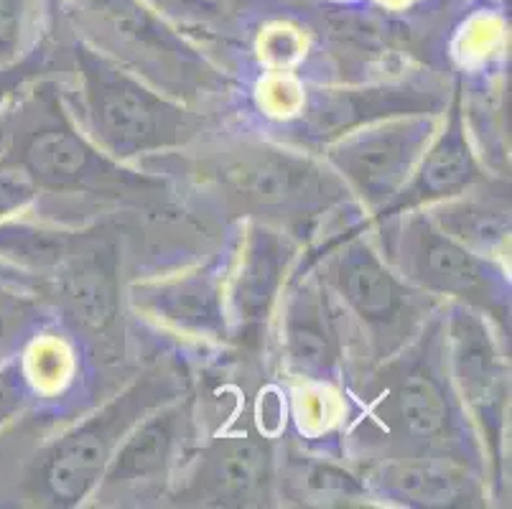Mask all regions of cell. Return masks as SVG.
<instances>
[{
    "instance_id": "cell-1",
    "label": "cell",
    "mask_w": 512,
    "mask_h": 509,
    "mask_svg": "<svg viewBox=\"0 0 512 509\" xmlns=\"http://www.w3.org/2000/svg\"><path fill=\"white\" fill-rule=\"evenodd\" d=\"M441 308L352 392L357 413L349 433L375 459L449 461L487 476L482 443L446 367Z\"/></svg>"
},
{
    "instance_id": "cell-2",
    "label": "cell",
    "mask_w": 512,
    "mask_h": 509,
    "mask_svg": "<svg viewBox=\"0 0 512 509\" xmlns=\"http://www.w3.org/2000/svg\"><path fill=\"white\" fill-rule=\"evenodd\" d=\"M0 166L18 168L36 191L97 196L110 202H153L166 181L141 174L95 146L54 82L36 84L0 123Z\"/></svg>"
},
{
    "instance_id": "cell-3",
    "label": "cell",
    "mask_w": 512,
    "mask_h": 509,
    "mask_svg": "<svg viewBox=\"0 0 512 509\" xmlns=\"http://www.w3.org/2000/svg\"><path fill=\"white\" fill-rule=\"evenodd\" d=\"M194 174L222 209L291 237L342 204H352L349 189L324 158L263 140L209 146L194 161Z\"/></svg>"
},
{
    "instance_id": "cell-4",
    "label": "cell",
    "mask_w": 512,
    "mask_h": 509,
    "mask_svg": "<svg viewBox=\"0 0 512 509\" xmlns=\"http://www.w3.org/2000/svg\"><path fill=\"white\" fill-rule=\"evenodd\" d=\"M79 128L100 151L120 163L192 146L204 128L202 112L156 90L136 72L79 44Z\"/></svg>"
},
{
    "instance_id": "cell-5",
    "label": "cell",
    "mask_w": 512,
    "mask_h": 509,
    "mask_svg": "<svg viewBox=\"0 0 512 509\" xmlns=\"http://www.w3.org/2000/svg\"><path fill=\"white\" fill-rule=\"evenodd\" d=\"M179 395H184V382L166 367L138 375L115 398L41 448L23 479L26 497L41 507L85 504L130 428Z\"/></svg>"
},
{
    "instance_id": "cell-6",
    "label": "cell",
    "mask_w": 512,
    "mask_h": 509,
    "mask_svg": "<svg viewBox=\"0 0 512 509\" xmlns=\"http://www.w3.org/2000/svg\"><path fill=\"white\" fill-rule=\"evenodd\" d=\"M357 230L360 227H347L314 255L321 265L316 278L344 314L357 321L372 364H377L413 342L439 311L441 301L400 278L398 270Z\"/></svg>"
},
{
    "instance_id": "cell-7",
    "label": "cell",
    "mask_w": 512,
    "mask_h": 509,
    "mask_svg": "<svg viewBox=\"0 0 512 509\" xmlns=\"http://www.w3.org/2000/svg\"><path fill=\"white\" fill-rule=\"evenodd\" d=\"M385 235V260L418 291L464 303L505 329L510 324V278L500 260L484 258L446 235L426 209L375 219Z\"/></svg>"
},
{
    "instance_id": "cell-8",
    "label": "cell",
    "mask_w": 512,
    "mask_h": 509,
    "mask_svg": "<svg viewBox=\"0 0 512 509\" xmlns=\"http://www.w3.org/2000/svg\"><path fill=\"white\" fill-rule=\"evenodd\" d=\"M120 250L113 232L102 224L87 227L79 245L49 278L34 283L44 301L54 303L59 314L79 336V347L97 349L110 357L120 344L123 286H120Z\"/></svg>"
},
{
    "instance_id": "cell-9",
    "label": "cell",
    "mask_w": 512,
    "mask_h": 509,
    "mask_svg": "<svg viewBox=\"0 0 512 509\" xmlns=\"http://www.w3.org/2000/svg\"><path fill=\"white\" fill-rule=\"evenodd\" d=\"M441 329L451 385L477 431L484 459H490L500 479L510 377L492 321L464 303H446Z\"/></svg>"
},
{
    "instance_id": "cell-10",
    "label": "cell",
    "mask_w": 512,
    "mask_h": 509,
    "mask_svg": "<svg viewBox=\"0 0 512 509\" xmlns=\"http://www.w3.org/2000/svg\"><path fill=\"white\" fill-rule=\"evenodd\" d=\"M436 128L439 115L377 120L332 140L319 156L344 181L360 209L375 217L403 189Z\"/></svg>"
},
{
    "instance_id": "cell-11",
    "label": "cell",
    "mask_w": 512,
    "mask_h": 509,
    "mask_svg": "<svg viewBox=\"0 0 512 509\" xmlns=\"http://www.w3.org/2000/svg\"><path fill=\"white\" fill-rule=\"evenodd\" d=\"M446 97L413 82L370 87H304L286 123L283 138L316 153L332 140L400 115H444Z\"/></svg>"
},
{
    "instance_id": "cell-12",
    "label": "cell",
    "mask_w": 512,
    "mask_h": 509,
    "mask_svg": "<svg viewBox=\"0 0 512 509\" xmlns=\"http://www.w3.org/2000/svg\"><path fill=\"white\" fill-rule=\"evenodd\" d=\"M192 420L194 400L186 395L151 410L120 441L90 499L97 507H125L164 497L192 436Z\"/></svg>"
},
{
    "instance_id": "cell-13",
    "label": "cell",
    "mask_w": 512,
    "mask_h": 509,
    "mask_svg": "<svg viewBox=\"0 0 512 509\" xmlns=\"http://www.w3.org/2000/svg\"><path fill=\"white\" fill-rule=\"evenodd\" d=\"M276 464V448L260 433L217 436L169 497L184 507H271L278 497Z\"/></svg>"
},
{
    "instance_id": "cell-14",
    "label": "cell",
    "mask_w": 512,
    "mask_h": 509,
    "mask_svg": "<svg viewBox=\"0 0 512 509\" xmlns=\"http://www.w3.org/2000/svg\"><path fill=\"white\" fill-rule=\"evenodd\" d=\"M278 319V349L283 370L316 387H334L344 377V336L339 306L319 278L301 265L286 280Z\"/></svg>"
},
{
    "instance_id": "cell-15",
    "label": "cell",
    "mask_w": 512,
    "mask_h": 509,
    "mask_svg": "<svg viewBox=\"0 0 512 509\" xmlns=\"http://www.w3.org/2000/svg\"><path fill=\"white\" fill-rule=\"evenodd\" d=\"M296 242L271 224L245 219L232 260L225 268V303L232 339H255L278 306Z\"/></svg>"
},
{
    "instance_id": "cell-16",
    "label": "cell",
    "mask_w": 512,
    "mask_h": 509,
    "mask_svg": "<svg viewBox=\"0 0 512 509\" xmlns=\"http://www.w3.org/2000/svg\"><path fill=\"white\" fill-rule=\"evenodd\" d=\"M444 115V125L436 128L434 138L428 140L426 151L418 158L416 168L403 184V189L393 196V202L388 207L380 209L372 217V222L446 202V199H454V196L487 181V174L479 166L477 153L469 143L459 92L451 95L449 112L444 110Z\"/></svg>"
},
{
    "instance_id": "cell-17",
    "label": "cell",
    "mask_w": 512,
    "mask_h": 509,
    "mask_svg": "<svg viewBox=\"0 0 512 509\" xmlns=\"http://www.w3.org/2000/svg\"><path fill=\"white\" fill-rule=\"evenodd\" d=\"M130 306L202 342H232L225 303V270L199 268L130 288Z\"/></svg>"
},
{
    "instance_id": "cell-18",
    "label": "cell",
    "mask_w": 512,
    "mask_h": 509,
    "mask_svg": "<svg viewBox=\"0 0 512 509\" xmlns=\"http://www.w3.org/2000/svg\"><path fill=\"white\" fill-rule=\"evenodd\" d=\"M362 482L372 499L400 507H479L484 476L434 459H372Z\"/></svg>"
},
{
    "instance_id": "cell-19",
    "label": "cell",
    "mask_w": 512,
    "mask_h": 509,
    "mask_svg": "<svg viewBox=\"0 0 512 509\" xmlns=\"http://www.w3.org/2000/svg\"><path fill=\"white\" fill-rule=\"evenodd\" d=\"M276 487L283 499L299 507H365L375 502L360 474L296 446H288L278 459Z\"/></svg>"
},
{
    "instance_id": "cell-20",
    "label": "cell",
    "mask_w": 512,
    "mask_h": 509,
    "mask_svg": "<svg viewBox=\"0 0 512 509\" xmlns=\"http://www.w3.org/2000/svg\"><path fill=\"white\" fill-rule=\"evenodd\" d=\"M482 184L454 196V199L423 209L446 235L484 258L497 260L510 242V194L505 186L487 194L479 189Z\"/></svg>"
},
{
    "instance_id": "cell-21",
    "label": "cell",
    "mask_w": 512,
    "mask_h": 509,
    "mask_svg": "<svg viewBox=\"0 0 512 509\" xmlns=\"http://www.w3.org/2000/svg\"><path fill=\"white\" fill-rule=\"evenodd\" d=\"M85 230L87 227L69 230V227H54V224L29 222V219H3L0 222V265L13 273H21L34 286L62 268Z\"/></svg>"
},
{
    "instance_id": "cell-22",
    "label": "cell",
    "mask_w": 512,
    "mask_h": 509,
    "mask_svg": "<svg viewBox=\"0 0 512 509\" xmlns=\"http://www.w3.org/2000/svg\"><path fill=\"white\" fill-rule=\"evenodd\" d=\"M46 324L49 311L44 298L21 273L0 265V364L18 357Z\"/></svg>"
},
{
    "instance_id": "cell-23",
    "label": "cell",
    "mask_w": 512,
    "mask_h": 509,
    "mask_svg": "<svg viewBox=\"0 0 512 509\" xmlns=\"http://www.w3.org/2000/svg\"><path fill=\"white\" fill-rule=\"evenodd\" d=\"M34 403L29 377L23 372L21 354L0 364V428L23 415Z\"/></svg>"
},
{
    "instance_id": "cell-24",
    "label": "cell",
    "mask_w": 512,
    "mask_h": 509,
    "mask_svg": "<svg viewBox=\"0 0 512 509\" xmlns=\"http://www.w3.org/2000/svg\"><path fill=\"white\" fill-rule=\"evenodd\" d=\"M39 199V191L31 184L29 176L18 168L0 166V222L8 217L26 212Z\"/></svg>"
},
{
    "instance_id": "cell-25",
    "label": "cell",
    "mask_w": 512,
    "mask_h": 509,
    "mask_svg": "<svg viewBox=\"0 0 512 509\" xmlns=\"http://www.w3.org/2000/svg\"><path fill=\"white\" fill-rule=\"evenodd\" d=\"M21 3L0 0V69L13 67L21 59Z\"/></svg>"
}]
</instances>
